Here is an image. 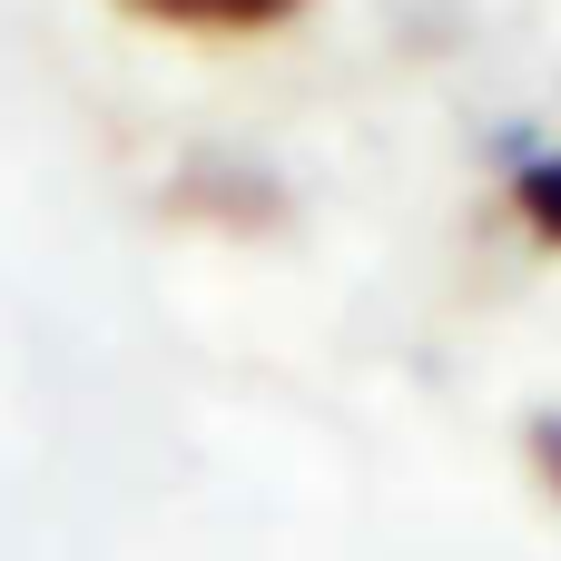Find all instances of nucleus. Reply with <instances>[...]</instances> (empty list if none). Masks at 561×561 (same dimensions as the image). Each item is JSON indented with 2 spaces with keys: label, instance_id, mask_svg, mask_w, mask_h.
<instances>
[{
  "label": "nucleus",
  "instance_id": "1",
  "mask_svg": "<svg viewBox=\"0 0 561 561\" xmlns=\"http://www.w3.org/2000/svg\"><path fill=\"white\" fill-rule=\"evenodd\" d=\"M168 217H207V227H227V237H266L276 217H286V187L256 168V158H187L178 178H168Z\"/></svg>",
  "mask_w": 561,
  "mask_h": 561
},
{
  "label": "nucleus",
  "instance_id": "2",
  "mask_svg": "<svg viewBox=\"0 0 561 561\" xmlns=\"http://www.w3.org/2000/svg\"><path fill=\"white\" fill-rule=\"evenodd\" d=\"M148 30H178V39H266L286 20H306L316 0H108Z\"/></svg>",
  "mask_w": 561,
  "mask_h": 561
},
{
  "label": "nucleus",
  "instance_id": "3",
  "mask_svg": "<svg viewBox=\"0 0 561 561\" xmlns=\"http://www.w3.org/2000/svg\"><path fill=\"white\" fill-rule=\"evenodd\" d=\"M503 197H513V227L561 256V148H542L533 128L503 138Z\"/></svg>",
  "mask_w": 561,
  "mask_h": 561
},
{
  "label": "nucleus",
  "instance_id": "4",
  "mask_svg": "<svg viewBox=\"0 0 561 561\" xmlns=\"http://www.w3.org/2000/svg\"><path fill=\"white\" fill-rule=\"evenodd\" d=\"M523 463H533V483L561 503V404H542V414L523 424Z\"/></svg>",
  "mask_w": 561,
  "mask_h": 561
}]
</instances>
